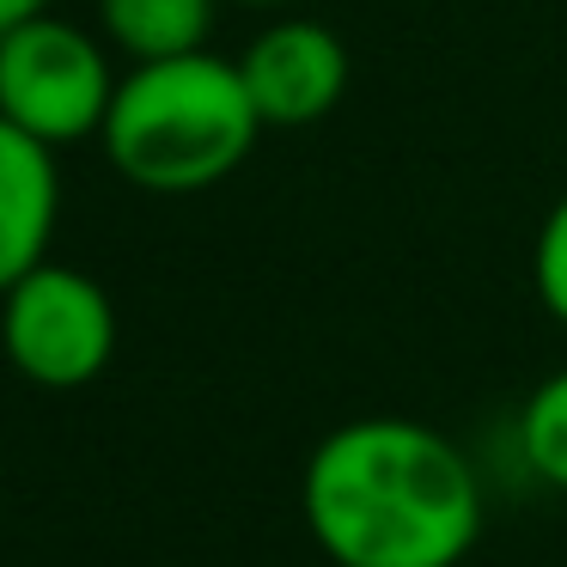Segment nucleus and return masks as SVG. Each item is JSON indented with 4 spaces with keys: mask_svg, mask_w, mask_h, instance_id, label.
Listing matches in <instances>:
<instances>
[{
    "mask_svg": "<svg viewBox=\"0 0 567 567\" xmlns=\"http://www.w3.org/2000/svg\"><path fill=\"white\" fill-rule=\"evenodd\" d=\"M214 7L220 0H99V25L128 68L196 55L214 38Z\"/></svg>",
    "mask_w": 567,
    "mask_h": 567,
    "instance_id": "obj_7",
    "label": "nucleus"
},
{
    "mask_svg": "<svg viewBox=\"0 0 567 567\" xmlns=\"http://www.w3.org/2000/svg\"><path fill=\"white\" fill-rule=\"evenodd\" d=\"M257 135L262 116L238 80V62L208 50L128 68L99 128L116 177L147 196H196L226 184L250 159Z\"/></svg>",
    "mask_w": 567,
    "mask_h": 567,
    "instance_id": "obj_2",
    "label": "nucleus"
},
{
    "mask_svg": "<svg viewBox=\"0 0 567 567\" xmlns=\"http://www.w3.org/2000/svg\"><path fill=\"white\" fill-rule=\"evenodd\" d=\"M518 457L543 488L567 494V367L549 372L518 409Z\"/></svg>",
    "mask_w": 567,
    "mask_h": 567,
    "instance_id": "obj_8",
    "label": "nucleus"
},
{
    "mask_svg": "<svg viewBox=\"0 0 567 567\" xmlns=\"http://www.w3.org/2000/svg\"><path fill=\"white\" fill-rule=\"evenodd\" d=\"M238 80L262 128H311L348 99L354 62H348V43L318 19H275L245 43Z\"/></svg>",
    "mask_w": 567,
    "mask_h": 567,
    "instance_id": "obj_5",
    "label": "nucleus"
},
{
    "mask_svg": "<svg viewBox=\"0 0 567 567\" xmlns=\"http://www.w3.org/2000/svg\"><path fill=\"white\" fill-rule=\"evenodd\" d=\"M116 99V74L99 38L55 13H38L0 38V116L43 147L99 135Z\"/></svg>",
    "mask_w": 567,
    "mask_h": 567,
    "instance_id": "obj_3",
    "label": "nucleus"
},
{
    "mask_svg": "<svg viewBox=\"0 0 567 567\" xmlns=\"http://www.w3.org/2000/svg\"><path fill=\"white\" fill-rule=\"evenodd\" d=\"M62 220V172L55 147L0 116V293L50 262V238Z\"/></svg>",
    "mask_w": 567,
    "mask_h": 567,
    "instance_id": "obj_6",
    "label": "nucleus"
},
{
    "mask_svg": "<svg viewBox=\"0 0 567 567\" xmlns=\"http://www.w3.org/2000/svg\"><path fill=\"white\" fill-rule=\"evenodd\" d=\"M238 7H287V0H238Z\"/></svg>",
    "mask_w": 567,
    "mask_h": 567,
    "instance_id": "obj_11",
    "label": "nucleus"
},
{
    "mask_svg": "<svg viewBox=\"0 0 567 567\" xmlns=\"http://www.w3.org/2000/svg\"><path fill=\"white\" fill-rule=\"evenodd\" d=\"M530 287H537V306L567 330V189L549 202V214H543V226H537V245H530Z\"/></svg>",
    "mask_w": 567,
    "mask_h": 567,
    "instance_id": "obj_9",
    "label": "nucleus"
},
{
    "mask_svg": "<svg viewBox=\"0 0 567 567\" xmlns=\"http://www.w3.org/2000/svg\"><path fill=\"white\" fill-rule=\"evenodd\" d=\"M0 354L38 391H80L116 354V306L86 269L38 262L0 293Z\"/></svg>",
    "mask_w": 567,
    "mask_h": 567,
    "instance_id": "obj_4",
    "label": "nucleus"
},
{
    "mask_svg": "<svg viewBox=\"0 0 567 567\" xmlns=\"http://www.w3.org/2000/svg\"><path fill=\"white\" fill-rule=\"evenodd\" d=\"M299 513L330 567H464L482 543V476L415 415H354L311 445Z\"/></svg>",
    "mask_w": 567,
    "mask_h": 567,
    "instance_id": "obj_1",
    "label": "nucleus"
},
{
    "mask_svg": "<svg viewBox=\"0 0 567 567\" xmlns=\"http://www.w3.org/2000/svg\"><path fill=\"white\" fill-rule=\"evenodd\" d=\"M38 13H50V0H0V38L13 25H25V19H38Z\"/></svg>",
    "mask_w": 567,
    "mask_h": 567,
    "instance_id": "obj_10",
    "label": "nucleus"
}]
</instances>
